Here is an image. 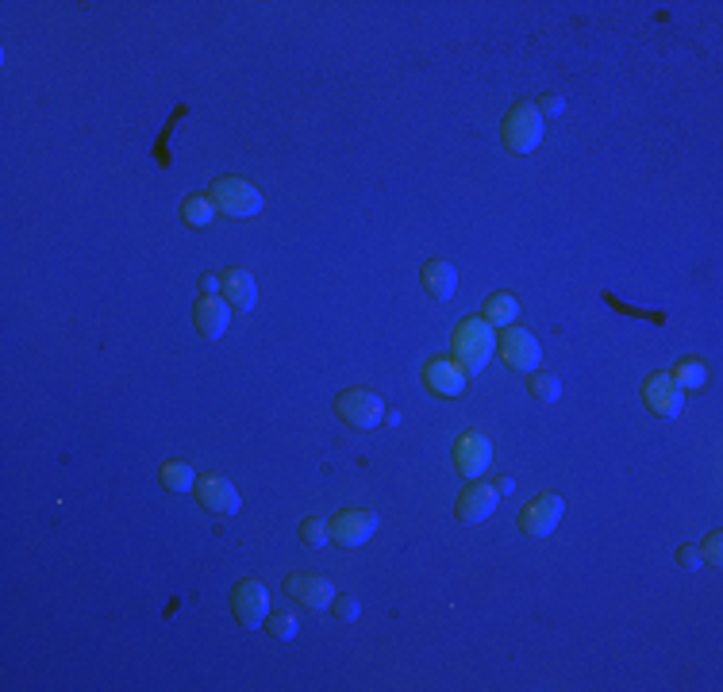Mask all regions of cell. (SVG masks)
Returning a JSON list of instances; mask_svg holds the SVG:
<instances>
[{
	"label": "cell",
	"mask_w": 723,
	"mask_h": 692,
	"mask_svg": "<svg viewBox=\"0 0 723 692\" xmlns=\"http://www.w3.org/2000/svg\"><path fill=\"white\" fill-rule=\"evenodd\" d=\"M450 346H454V362H458L462 370L481 373L489 366L493 350H497V335H493V327L481 320V316H470V320H462L454 327Z\"/></svg>",
	"instance_id": "cell-1"
},
{
	"label": "cell",
	"mask_w": 723,
	"mask_h": 692,
	"mask_svg": "<svg viewBox=\"0 0 723 692\" xmlns=\"http://www.w3.org/2000/svg\"><path fill=\"white\" fill-rule=\"evenodd\" d=\"M500 139H504V150H508V154H531V150H539V143H543V116H539V108L512 104V108L504 112Z\"/></svg>",
	"instance_id": "cell-2"
},
{
	"label": "cell",
	"mask_w": 723,
	"mask_h": 692,
	"mask_svg": "<svg viewBox=\"0 0 723 692\" xmlns=\"http://www.w3.org/2000/svg\"><path fill=\"white\" fill-rule=\"evenodd\" d=\"M208 197H212V204H216L224 216H235V220H247V216H258V212H262V193H258L250 181H243V177H220V181H212Z\"/></svg>",
	"instance_id": "cell-3"
},
{
	"label": "cell",
	"mask_w": 723,
	"mask_h": 692,
	"mask_svg": "<svg viewBox=\"0 0 723 692\" xmlns=\"http://www.w3.org/2000/svg\"><path fill=\"white\" fill-rule=\"evenodd\" d=\"M335 416L354 431H374L377 423L385 420V404L370 389H343L335 396Z\"/></svg>",
	"instance_id": "cell-4"
},
{
	"label": "cell",
	"mask_w": 723,
	"mask_h": 692,
	"mask_svg": "<svg viewBox=\"0 0 723 692\" xmlns=\"http://www.w3.org/2000/svg\"><path fill=\"white\" fill-rule=\"evenodd\" d=\"M231 612L243 627H262L270 616V589L254 577H243L235 589H231Z\"/></svg>",
	"instance_id": "cell-5"
},
{
	"label": "cell",
	"mask_w": 723,
	"mask_h": 692,
	"mask_svg": "<svg viewBox=\"0 0 723 692\" xmlns=\"http://www.w3.org/2000/svg\"><path fill=\"white\" fill-rule=\"evenodd\" d=\"M497 504H500L497 485H489V481L477 477L474 485H466V489L458 493L454 516H458V523H466V527H477V523H485V519L497 512Z\"/></svg>",
	"instance_id": "cell-6"
},
{
	"label": "cell",
	"mask_w": 723,
	"mask_h": 692,
	"mask_svg": "<svg viewBox=\"0 0 723 692\" xmlns=\"http://www.w3.org/2000/svg\"><path fill=\"white\" fill-rule=\"evenodd\" d=\"M643 400H647L650 412H654V416H662V420H677V416H681V408H685L681 385L674 381V373L670 370L650 373L647 381H643Z\"/></svg>",
	"instance_id": "cell-7"
},
{
	"label": "cell",
	"mask_w": 723,
	"mask_h": 692,
	"mask_svg": "<svg viewBox=\"0 0 723 692\" xmlns=\"http://www.w3.org/2000/svg\"><path fill=\"white\" fill-rule=\"evenodd\" d=\"M497 350H500V358H504L516 373H531L539 366V358H543L539 339H535L531 331H524V327H516V323L504 327V335L497 339Z\"/></svg>",
	"instance_id": "cell-8"
},
{
	"label": "cell",
	"mask_w": 723,
	"mask_h": 692,
	"mask_svg": "<svg viewBox=\"0 0 723 692\" xmlns=\"http://www.w3.org/2000/svg\"><path fill=\"white\" fill-rule=\"evenodd\" d=\"M454 466L466 473V477H485L489 466H493V443H489V435L485 431H466V435H458V443H454Z\"/></svg>",
	"instance_id": "cell-9"
},
{
	"label": "cell",
	"mask_w": 723,
	"mask_h": 692,
	"mask_svg": "<svg viewBox=\"0 0 723 692\" xmlns=\"http://www.w3.org/2000/svg\"><path fill=\"white\" fill-rule=\"evenodd\" d=\"M562 512H566V500H562V496L539 493L535 500H527L524 516H520V527H524L531 539H547V535H554Z\"/></svg>",
	"instance_id": "cell-10"
},
{
	"label": "cell",
	"mask_w": 723,
	"mask_h": 692,
	"mask_svg": "<svg viewBox=\"0 0 723 692\" xmlns=\"http://www.w3.org/2000/svg\"><path fill=\"white\" fill-rule=\"evenodd\" d=\"M374 531H377V516L370 508H347V512H339V516L331 519V539L339 546H347V550L366 546L374 539Z\"/></svg>",
	"instance_id": "cell-11"
},
{
	"label": "cell",
	"mask_w": 723,
	"mask_h": 692,
	"mask_svg": "<svg viewBox=\"0 0 723 692\" xmlns=\"http://www.w3.org/2000/svg\"><path fill=\"white\" fill-rule=\"evenodd\" d=\"M424 385L431 389L435 396H462L466 393V385H470V377L466 370L454 362V358H431L424 366Z\"/></svg>",
	"instance_id": "cell-12"
},
{
	"label": "cell",
	"mask_w": 723,
	"mask_h": 692,
	"mask_svg": "<svg viewBox=\"0 0 723 692\" xmlns=\"http://www.w3.org/2000/svg\"><path fill=\"white\" fill-rule=\"evenodd\" d=\"M285 593L300 600L304 608H312V612H324L331 608V600H335V589L327 585L320 573H289L285 577Z\"/></svg>",
	"instance_id": "cell-13"
},
{
	"label": "cell",
	"mask_w": 723,
	"mask_h": 692,
	"mask_svg": "<svg viewBox=\"0 0 723 692\" xmlns=\"http://www.w3.org/2000/svg\"><path fill=\"white\" fill-rule=\"evenodd\" d=\"M197 496L200 504H204V512H212V516H235V512L243 508L239 489H235L227 477H200Z\"/></svg>",
	"instance_id": "cell-14"
},
{
	"label": "cell",
	"mask_w": 723,
	"mask_h": 692,
	"mask_svg": "<svg viewBox=\"0 0 723 692\" xmlns=\"http://www.w3.org/2000/svg\"><path fill=\"white\" fill-rule=\"evenodd\" d=\"M193 320H197L200 335H204L208 343H216V339L227 331L231 316H227V304L220 297H204V293H200L197 308H193Z\"/></svg>",
	"instance_id": "cell-15"
},
{
	"label": "cell",
	"mask_w": 723,
	"mask_h": 692,
	"mask_svg": "<svg viewBox=\"0 0 723 692\" xmlns=\"http://www.w3.org/2000/svg\"><path fill=\"white\" fill-rule=\"evenodd\" d=\"M420 281H424V289L435 300H450L458 293V273H454V266L443 262V258L424 262V266H420Z\"/></svg>",
	"instance_id": "cell-16"
},
{
	"label": "cell",
	"mask_w": 723,
	"mask_h": 692,
	"mask_svg": "<svg viewBox=\"0 0 723 692\" xmlns=\"http://www.w3.org/2000/svg\"><path fill=\"white\" fill-rule=\"evenodd\" d=\"M224 293H227V304L231 308H239V312H250L254 304H258V285H254V277L247 270H239V266H231L224 273Z\"/></svg>",
	"instance_id": "cell-17"
},
{
	"label": "cell",
	"mask_w": 723,
	"mask_h": 692,
	"mask_svg": "<svg viewBox=\"0 0 723 692\" xmlns=\"http://www.w3.org/2000/svg\"><path fill=\"white\" fill-rule=\"evenodd\" d=\"M481 320L489 323V327H512V323L520 320V300L512 297V293H493V297L485 300V308H481Z\"/></svg>",
	"instance_id": "cell-18"
},
{
	"label": "cell",
	"mask_w": 723,
	"mask_h": 692,
	"mask_svg": "<svg viewBox=\"0 0 723 692\" xmlns=\"http://www.w3.org/2000/svg\"><path fill=\"white\" fill-rule=\"evenodd\" d=\"M181 220L189 223V227H208V223H216V204H212V197H185V204H181Z\"/></svg>",
	"instance_id": "cell-19"
},
{
	"label": "cell",
	"mask_w": 723,
	"mask_h": 692,
	"mask_svg": "<svg viewBox=\"0 0 723 692\" xmlns=\"http://www.w3.org/2000/svg\"><path fill=\"white\" fill-rule=\"evenodd\" d=\"M162 485H166L170 493H185V489L197 485V473H193V466H185V462H166V466H162Z\"/></svg>",
	"instance_id": "cell-20"
},
{
	"label": "cell",
	"mask_w": 723,
	"mask_h": 692,
	"mask_svg": "<svg viewBox=\"0 0 723 692\" xmlns=\"http://www.w3.org/2000/svg\"><path fill=\"white\" fill-rule=\"evenodd\" d=\"M670 373H674V381L681 385V389H700V385L708 381V370H704V362H697V358H685V362H677Z\"/></svg>",
	"instance_id": "cell-21"
},
{
	"label": "cell",
	"mask_w": 723,
	"mask_h": 692,
	"mask_svg": "<svg viewBox=\"0 0 723 692\" xmlns=\"http://www.w3.org/2000/svg\"><path fill=\"white\" fill-rule=\"evenodd\" d=\"M300 539H304V546L320 550V546L331 543V523H324L320 516H308L304 523H300Z\"/></svg>",
	"instance_id": "cell-22"
},
{
	"label": "cell",
	"mask_w": 723,
	"mask_h": 692,
	"mask_svg": "<svg viewBox=\"0 0 723 692\" xmlns=\"http://www.w3.org/2000/svg\"><path fill=\"white\" fill-rule=\"evenodd\" d=\"M270 623H266V627H270V635H274V639H281V643H289V639H297V631H300V623H297V616H293V612H274V608H270Z\"/></svg>",
	"instance_id": "cell-23"
},
{
	"label": "cell",
	"mask_w": 723,
	"mask_h": 692,
	"mask_svg": "<svg viewBox=\"0 0 723 692\" xmlns=\"http://www.w3.org/2000/svg\"><path fill=\"white\" fill-rule=\"evenodd\" d=\"M531 396H535V400H543V404H554V400L562 396L558 377H554V373H535V377H531Z\"/></svg>",
	"instance_id": "cell-24"
},
{
	"label": "cell",
	"mask_w": 723,
	"mask_h": 692,
	"mask_svg": "<svg viewBox=\"0 0 723 692\" xmlns=\"http://www.w3.org/2000/svg\"><path fill=\"white\" fill-rule=\"evenodd\" d=\"M331 612H335V619H343V623H354V619L362 616V604H358L354 596H335V600H331Z\"/></svg>",
	"instance_id": "cell-25"
},
{
	"label": "cell",
	"mask_w": 723,
	"mask_h": 692,
	"mask_svg": "<svg viewBox=\"0 0 723 692\" xmlns=\"http://www.w3.org/2000/svg\"><path fill=\"white\" fill-rule=\"evenodd\" d=\"M720 554H723V535L720 531H712L708 543H704V550H700V558H704V566H720Z\"/></svg>",
	"instance_id": "cell-26"
},
{
	"label": "cell",
	"mask_w": 723,
	"mask_h": 692,
	"mask_svg": "<svg viewBox=\"0 0 723 692\" xmlns=\"http://www.w3.org/2000/svg\"><path fill=\"white\" fill-rule=\"evenodd\" d=\"M677 562H681L685 569H700V566H704V558H700V546H681V550H677Z\"/></svg>",
	"instance_id": "cell-27"
},
{
	"label": "cell",
	"mask_w": 723,
	"mask_h": 692,
	"mask_svg": "<svg viewBox=\"0 0 723 692\" xmlns=\"http://www.w3.org/2000/svg\"><path fill=\"white\" fill-rule=\"evenodd\" d=\"M220 289H224V277H216V273H204V277H200V293H204V297H216Z\"/></svg>",
	"instance_id": "cell-28"
},
{
	"label": "cell",
	"mask_w": 723,
	"mask_h": 692,
	"mask_svg": "<svg viewBox=\"0 0 723 692\" xmlns=\"http://www.w3.org/2000/svg\"><path fill=\"white\" fill-rule=\"evenodd\" d=\"M543 112H562V97H543Z\"/></svg>",
	"instance_id": "cell-29"
},
{
	"label": "cell",
	"mask_w": 723,
	"mask_h": 692,
	"mask_svg": "<svg viewBox=\"0 0 723 692\" xmlns=\"http://www.w3.org/2000/svg\"><path fill=\"white\" fill-rule=\"evenodd\" d=\"M512 489H516V481H512V477H500V481H497V493H500V496L512 493Z\"/></svg>",
	"instance_id": "cell-30"
}]
</instances>
